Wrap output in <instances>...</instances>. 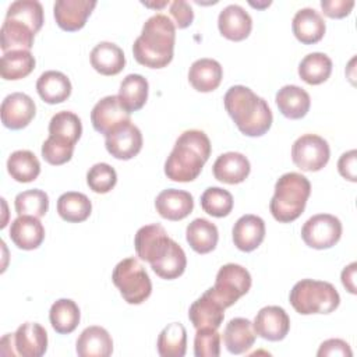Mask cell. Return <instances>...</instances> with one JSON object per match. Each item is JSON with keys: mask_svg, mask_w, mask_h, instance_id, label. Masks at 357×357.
Here are the masks:
<instances>
[{"mask_svg": "<svg viewBox=\"0 0 357 357\" xmlns=\"http://www.w3.org/2000/svg\"><path fill=\"white\" fill-rule=\"evenodd\" d=\"M356 159H357V152L356 149L344 152L337 162V170L342 177H344L349 181H356L357 180V170H356Z\"/></svg>", "mask_w": 357, "mask_h": 357, "instance_id": "obj_50", "label": "cell"}, {"mask_svg": "<svg viewBox=\"0 0 357 357\" xmlns=\"http://www.w3.org/2000/svg\"><path fill=\"white\" fill-rule=\"evenodd\" d=\"M342 237V223L331 213L311 216L301 227L303 241L315 250L333 247Z\"/></svg>", "mask_w": 357, "mask_h": 357, "instance_id": "obj_9", "label": "cell"}, {"mask_svg": "<svg viewBox=\"0 0 357 357\" xmlns=\"http://www.w3.org/2000/svg\"><path fill=\"white\" fill-rule=\"evenodd\" d=\"M185 238L195 252L208 254L215 250L219 240V231L208 219L197 218L187 226Z\"/></svg>", "mask_w": 357, "mask_h": 357, "instance_id": "obj_31", "label": "cell"}, {"mask_svg": "<svg viewBox=\"0 0 357 357\" xmlns=\"http://www.w3.org/2000/svg\"><path fill=\"white\" fill-rule=\"evenodd\" d=\"M117 183L116 170L107 163H96L86 173V184L93 192L106 194Z\"/></svg>", "mask_w": 357, "mask_h": 357, "instance_id": "obj_45", "label": "cell"}, {"mask_svg": "<svg viewBox=\"0 0 357 357\" xmlns=\"http://www.w3.org/2000/svg\"><path fill=\"white\" fill-rule=\"evenodd\" d=\"M79 308L75 301L70 298H60L54 301L49 311V319L53 329L60 335H67L75 331L79 324Z\"/></svg>", "mask_w": 357, "mask_h": 357, "instance_id": "obj_34", "label": "cell"}, {"mask_svg": "<svg viewBox=\"0 0 357 357\" xmlns=\"http://www.w3.org/2000/svg\"><path fill=\"white\" fill-rule=\"evenodd\" d=\"M10 238L21 250H35L45 240V227L39 218L22 215L13 220Z\"/></svg>", "mask_w": 357, "mask_h": 357, "instance_id": "obj_22", "label": "cell"}, {"mask_svg": "<svg viewBox=\"0 0 357 357\" xmlns=\"http://www.w3.org/2000/svg\"><path fill=\"white\" fill-rule=\"evenodd\" d=\"M351 349L347 342L342 339H328L321 343L317 356H342V357H351Z\"/></svg>", "mask_w": 357, "mask_h": 357, "instance_id": "obj_49", "label": "cell"}, {"mask_svg": "<svg viewBox=\"0 0 357 357\" xmlns=\"http://www.w3.org/2000/svg\"><path fill=\"white\" fill-rule=\"evenodd\" d=\"M1 123L10 130H21L26 127L35 117L36 106L31 96L22 92H14L1 102Z\"/></svg>", "mask_w": 357, "mask_h": 357, "instance_id": "obj_12", "label": "cell"}, {"mask_svg": "<svg viewBox=\"0 0 357 357\" xmlns=\"http://www.w3.org/2000/svg\"><path fill=\"white\" fill-rule=\"evenodd\" d=\"M225 310L226 308L222 305V303L208 289L199 298H197L191 304L188 310V318L195 329H218L223 322Z\"/></svg>", "mask_w": 357, "mask_h": 357, "instance_id": "obj_16", "label": "cell"}, {"mask_svg": "<svg viewBox=\"0 0 357 357\" xmlns=\"http://www.w3.org/2000/svg\"><path fill=\"white\" fill-rule=\"evenodd\" d=\"M75 350L79 357H109L113 353V340L105 328L88 326L78 336Z\"/></svg>", "mask_w": 357, "mask_h": 357, "instance_id": "obj_24", "label": "cell"}, {"mask_svg": "<svg viewBox=\"0 0 357 357\" xmlns=\"http://www.w3.org/2000/svg\"><path fill=\"white\" fill-rule=\"evenodd\" d=\"M35 32L21 21L4 18L0 31V47L3 53L11 50H29L33 46Z\"/></svg>", "mask_w": 357, "mask_h": 357, "instance_id": "obj_30", "label": "cell"}, {"mask_svg": "<svg viewBox=\"0 0 357 357\" xmlns=\"http://www.w3.org/2000/svg\"><path fill=\"white\" fill-rule=\"evenodd\" d=\"M14 347L22 357H40L47 350V332L38 322H25L14 333Z\"/></svg>", "mask_w": 357, "mask_h": 357, "instance_id": "obj_19", "label": "cell"}, {"mask_svg": "<svg viewBox=\"0 0 357 357\" xmlns=\"http://www.w3.org/2000/svg\"><path fill=\"white\" fill-rule=\"evenodd\" d=\"M201 208L211 216L225 218L233 209V195L220 187H209L201 195Z\"/></svg>", "mask_w": 357, "mask_h": 357, "instance_id": "obj_43", "label": "cell"}, {"mask_svg": "<svg viewBox=\"0 0 357 357\" xmlns=\"http://www.w3.org/2000/svg\"><path fill=\"white\" fill-rule=\"evenodd\" d=\"M92 212V204L89 198L77 191H68L57 199V213L60 218L70 223H79L89 218Z\"/></svg>", "mask_w": 357, "mask_h": 357, "instance_id": "obj_33", "label": "cell"}, {"mask_svg": "<svg viewBox=\"0 0 357 357\" xmlns=\"http://www.w3.org/2000/svg\"><path fill=\"white\" fill-rule=\"evenodd\" d=\"M211 155V141L201 130H187L176 141L165 162L167 178L178 183L195 180Z\"/></svg>", "mask_w": 357, "mask_h": 357, "instance_id": "obj_3", "label": "cell"}, {"mask_svg": "<svg viewBox=\"0 0 357 357\" xmlns=\"http://www.w3.org/2000/svg\"><path fill=\"white\" fill-rule=\"evenodd\" d=\"M218 28L226 39L240 42L250 35L252 20L241 6L229 4L219 13Z\"/></svg>", "mask_w": 357, "mask_h": 357, "instance_id": "obj_18", "label": "cell"}, {"mask_svg": "<svg viewBox=\"0 0 357 357\" xmlns=\"http://www.w3.org/2000/svg\"><path fill=\"white\" fill-rule=\"evenodd\" d=\"M74 146V144L66 139L49 135L42 144V158L53 166L64 165L73 158Z\"/></svg>", "mask_w": 357, "mask_h": 357, "instance_id": "obj_44", "label": "cell"}, {"mask_svg": "<svg viewBox=\"0 0 357 357\" xmlns=\"http://www.w3.org/2000/svg\"><path fill=\"white\" fill-rule=\"evenodd\" d=\"M176 25L165 14L149 17L132 45L134 59L149 68H163L173 60Z\"/></svg>", "mask_w": 357, "mask_h": 357, "instance_id": "obj_1", "label": "cell"}, {"mask_svg": "<svg viewBox=\"0 0 357 357\" xmlns=\"http://www.w3.org/2000/svg\"><path fill=\"white\" fill-rule=\"evenodd\" d=\"M14 206L18 216L28 215V216L42 218L46 215L49 209V197L45 191L39 188L26 190L17 194L14 199Z\"/></svg>", "mask_w": 357, "mask_h": 357, "instance_id": "obj_42", "label": "cell"}, {"mask_svg": "<svg viewBox=\"0 0 357 357\" xmlns=\"http://www.w3.org/2000/svg\"><path fill=\"white\" fill-rule=\"evenodd\" d=\"M279 112L291 120L303 119L311 106L310 95L305 89L297 85L282 86L275 96Z\"/></svg>", "mask_w": 357, "mask_h": 357, "instance_id": "obj_25", "label": "cell"}, {"mask_svg": "<svg viewBox=\"0 0 357 357\" xmlns=\"http://www.w3.org/2000/svg\"><path fill=\"white\" fill-rule=\"evenodd\" d=\"M234 245L244 252L254 251L265 238V222L257 215H243L231 230Z\"/></svg>", "mask_w": 357, "mask_h": 357, "instance_id": "obj_20", "label": "cell"}, {"mask_svg": "<svg viewBox=\"0 0 357 357\" xmlns=\"http://www.w3.org/2000/svg\"><path fill=\"white\" fill-rule=\"evenodd\" d=\"M251 287L250 272L237 264L223 265L215 279V286L209 291L222 303L225 308L233 305Z\"/></svg>", "mask_w": 357, "mask_h": 357, "instance_id": "obj_7", "label": "cell"}, {"mask_svg": "<svg viewBox=\"0 0 357 357\" xmlns=\"http://www.w3.org/2000/svg\"><path fill=\"white\" fill-rule=\"evenodd\" d=\"M36 91L43 102L56 105L68 99L71 95V82L66 74L49 70L42 73L38 78Z\"/></svg>", "mask_w": 357, "mask_h": 357, "instance_id": "obj_28", "label": "cell"}, {"mask_svg": "<svg viewBox=\"0 0 357 357\" xmlns=\"http://www.w3.org/2000/svg\"><path fill=\"white\" fill-rule=\"evenodd\" d=\"M254 331L269 342H279L286 337L290 329V318L279 305H268L258 311L254 319Z\"/></svg>", "mask_w": 357, "mask_h": 357, "instance_id": "obj_13", "label": "cell"}, {"mask_svg": "<svg viewBox=\"0 0 357 357\" xmlns=\"http://www.w3.org/2000/svg\"><path fill=\"white\" fill-rule=\"evenodd\" d=\"M356 262H351L342 271V283L346 290L351 294H356Z\"/></svg>", "mask_w": 357, "mask_h": 357, "instance_id": "obj_51", "label": "cell"}, {"mask_svg": "<svg viewBox=\"0 0 357 357\" xmlns=\"http://www.w3.org/2000/svg\"><path fill=\"white\" fill-rule=\"evenodd\" d=\"M35 63V57L29 50L6 52L1 56L0 74L8 81L21 79L33 71Z\"/></svg>", "mask_w": 357, "mask_h": 357, "instance_id": "obj_35", "label": "cell"}, {"mask_svg": "<svg viewBox=\"0 0 357 357\" xmlns=\"http://www.w3.org/2000/svg\"><path fill=\"white\" fill-rule=\"evenodd\" d=\"M257 333L252 322L247 318H233L223 331V342L231 354H243L250 350L255 342Z\"/></svg>", "mask_w": 357, "mask_h": 357, "instance_id": "obj_27", "label": "cell"}, {"mask_svg": "<svg viewBox=\"0 0 357 357\" xmlns=\"http://www.w3.org/2000/svg\"><path fill=\"white\" fill-rule=\"evenodd\" d=\"M91 66L102 75H116L126 66L123 50L112 42H100L91 52Z\"/></svg>", "mask_w": 357, "mask_h": 357, "instance_id": "obj_29", "label": "cell"}, {"mask_svg": "<svg viewBox=\"0 0 357 357\" xmlns=\"http://www.w3.org/2000/svg\"><path fill=\"white\" fill-rule=\"evenodd\" d=\"M173 241L162 225L152 223L138 229L134 247L139 259L153 265L166 255Z\"/></svg>", "mask_w": 357, "mask_h": 357, "instance_id": "obj_10", "label": "cell"}, {"mask_svg": "<svg viewBox=\"0 0 357 357\" xmlns=\"http://www.w3.org/2000/svg\"><path fill=\"white\" fill-rule=\"evenodd\" d=\"M310 194L311 183L305 176L296 172L284 173L275 184L269 211L278 222L290 223L304 212Z\"/></svg>", "mask_w": 357, "mask_h": 357, "instance_id": "obj_4", "label": "cell"}, {"mask_svg": "<svg viewBox=\"0 0 357 357\" xmlns=\"http://www.w3.org/2000/svg\"><path fill=\"white\" fill-rule=\"evenodd\" d=\"M332 73V60L325 53L314 52L307 54L298 64L300 78L310 85L325 82Z\"/></svg>", "mask_w": 357, "mask_h": 357, "instance_id": "obj_37", "label": "cell"}, {"mask_svg": "<svg viewBox=\"0 0 357 357\" xmlns=\"http://www.w3.org/2000/svg\"><path fill=\"white\" fill-rule=\"evenodd\" d=\"M169 11H170V15L174 20V25L178 29L187 28L194 21L192 7L187 1H184V0H174L170 4V10Z\"/></svg>", "mask_w": 357, "mask_h": 357, "instance_id": "obj_47", "label": "cell"}, {"mask_svg": "<svg viewBox=\"0 0 357 357\" xmlns=\"http://www.w3.org/2000/svg\"><path fill=\"white\" fill-rule=\"evenodd\" d=\"M158 213L167 220H181L194 209V198L188 191L167 188L158 194L155 199Z\"/></svg>", "mask_w": 357, "mask_h": 357, "instance_id": "obj_17", "label": "cell"}, {"mask_svg": "<svg viewBox=\"0 0 357 357\" xmlns=\"http://www.w3.org/2000/svg\"><path fill=\"white\" fill-rule=\"evenodd\" d=\"M8 174L18 183H31L40 173V163L33 152L20 149L13 152L7 159Z\"/></svg>", "mask_w": 357, "mask_h": 357, "instance_id": "obj_36", "label": "cell"}, {"mask_svg": "<svg viewBox=\"0 0 357 357\" xmlns=\"http://www.w3.org/2000/svg\"><path fill=\"white\" fill-rule=\"evenodd\" d=\"M156 346L162 357H183L187 350L185 328L178 322L169 324L159 333Z\"/></svg>", "mask_w": 357, "mask_h": 357, "instance_id": "obj_38", "label": "cell"}, {"mask_svg": "<svg viewBox=\"0 0 357 357\" xmlns=\"http://www.w3.org/2000/svg\"><path fill=\"white\" fill-rule=\"evenodd\" d=\"M223 103L240 132L247 137H261L272 126L273 116L266 100L248 86H230L225 93Z\"/></svg>", "mask_w": 357, "mask_h": 357, "instance_id": "obj_2", "label": "cell"}, {"mask_svg": "<svg viewBox=\"0 0 357 357\" xmlns=\"http://www.w3.org/2000/svg\"><path fill=\"white\" fill-rule=\"evenodd\" d=\"M291 307L301 315L329 314L340 304V296L329 282L303 279L290 290Z\"/></svg>", "mask_w": 357, "mask_h": 357, "instance_id": "obj_5", "label": "cell"}, {"mask_svg": "<svg viewBox=\"0 0 357 357\" xmlns=\"http://www.w3.org/2000/svg\"><path fill=\"white\" fill-rule=\"evenodd\" d=\"M329 156L331 149L326 139L317 134H304L291 146V160L304 172L321 170L326 166Z\"/></svg>", "mask_w": 357, "mask_h": 357, "instance_id": "obj_8", "label": "cell"}, {"mask_svg": "<svg viewBox=\"0 0 357 357\" xmlns=\"http://www.w3.org/2000/svg\"><path fill=\"white\" fill-rule=\"evenodd\" d=\"M105 137L107 152L120 160H128L137 156L142 148V134L131 120L114 127Z\"/></svg>", "mask_w": 357, "mask_h": 357, "instance_id": "obj_11", "label": "cell"}, {"mask_svg": "<svg viewBox=\"0 0 357 357\" xmlns=\"http://www.w3.org/2000/svg\"><path fill=\"white\" fill-rule=\"evenodd\" d=\"M148 81L141 74H128L120 84L119 99L127 112H137L144 107L148 99Z\"/></svg>", "mask_w": 357, "mask_h": 357, "instance_id": "obj_32", "label": "cell"}, {"mask_svg": "<svg viewBox=\"0 0 357 357\" xmlns=\"http://www.w3.org/2000/svg\"><path fill=\"white\" fill-rule=\"evenodd\" d=\"M95 7V0H57L53 6V14L63 31L74 32L85 25Z\"/></svg>", "mask_w": 357, "mask_h": 357, "instance_id": "obj_15", "label": "cell"}, {"mask_svg": "<svg viewBox=\"0 0 357 357\" xmlns=\"http://www.w3.org/2000/svg\"><path fill=\"white\" fill-rule=\"evenodd\" d=\"M354 7V0H322L321 8L329 18H343L350 14Z\"/></svg>", "mask_w": 357, "mask_h": 357, "instance_id": "obj_48", "label": "cell"}, {"mask_svg": "<svg viewBox=\"0 0 357 357\" xmlns=\"http://www.w3.org/2000/svg\"><path fill=\"white\" fill-rule=\"evenodd\" d=\"M185 266H187L185 252L176 241L172 243L170 250L166 252V255L162 259H159L158 262L151 265L152 271L159 278L167 279V280L181 276L185 271Z\"/></svg>", "mask_w": 357, "mask_h": 357, "instance_id": "obj_41", "label": "cell"}, {"mask_svg": "<svg viewBox=\"0 0 357 357\" xmlns=\"http://www.w3.org/2000/svg\"><path fill=\"white\" fill-rule=\"evenodd\" d=\"M82 134L81 119L68 110L56 113L49 121V135L66 139L75 145Z\"/></svg>", "mask_w": 357, "mask_h": 357, "instance_id": "obj_40", "label": "cell"}, {"mask_svg": "<svg viewBox=\"0 0 357 357\" xmlns=\"http://www.w3.org/2000/svg\"><path fill=\"white\" fill-rule=\"evenodd\" d=\"M112 280L128 304H141L152 293V283L141 262L134 258L120 261L112 273Z\"/></svg>", "mask_w": 357, "mask_h": 357, "instance_id": "obj_6", "label": "cell"}, {"mask_svg": "<svg viewBox=\"0 0 357 357\" xmlns=\"http://www.w3.org/2000/svg\"><path fill=\"white\" fill-rule=\"evenodd\" d=\"M223 68L213 59H198L188 70V81L198 92H212L222 81Z\"/></svg>", "mask_w": 357, "mask_h": 357, "instance_id": "obj_26", "label": "cell"}, {"mask_svg": "<svg viewBox=\"0 0 357 357\" xmlns=\"http://www.w3.org/2000/svg\"><path fill=\"white\" fill-rule=\"evenodd\" d=\"M291 29L294 36L301 43L314 45L324 38L326 25L324 18L317 10L311 7H304L294 14Z\"/></svg>", "mask_w": 357, "mask_h": 357, "instance_id": "obj_21", "label": "cell"}, {"mask_svg": "<svg viewBox=\"0 0 357 357\" xmlns=\"http://www.w3.org/2000/svg\"><path fill=\"white\" fill-rule=\"evenodd\" d=\"M251 166L248 159L240 152H226L218 156L212 172L216 180L226 184L243 183L250 174Z\"/></svg>", "mask_w": 357, "mask_h": 357, "instance_id": "obj_23", "label": "cell"}, {"mask_svg": "<svg viewBox=\"0 0 357 357\" xmlns=\"http://www.w3.org/2000/svg\"><path fill=\"white\" fill-rule=\"evenodd\" d=\"M194 354L197 357H218L220 354V333L218 329H197L194 337Z\"/></svg>", "mask_w": 357, "mask_h": 357, "instance_id": "obj_46", "label": "cell"}, {"mask_svg": "<svg viewBox=\"0 0 357 357\" xmlns=\"http://www.w3.org/2000/svg\"><path fill=\"white\" fill-rule=\"evenodd\" d=\"M6 18L21 21L38 33L43 25V7L36 0H17L7 8Z\"/></svg>", "mask_w": 357, "mask_h": 357, "instance_id": "obj_39", "label": "cell"}, {"mask_svg": "<svg viewBox=\"0 0 357 357\" xmlns=\"http://www.w3.org/2000/svg\"><path fill=\"white\" fill-rule=\"evenodd\" d=\"M130 112L124 109L117 95L102 98L91 112V121L93 128L106 135L114 127L130 120Z\"/></svg>", "mask_w": 357, "mask_h": 357, "instance_id": "obj_14", "label": "cell"}]
</instances>
